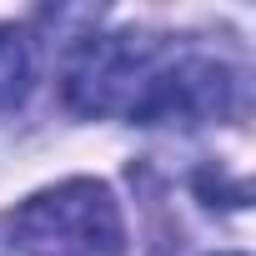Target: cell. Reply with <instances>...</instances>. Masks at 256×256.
Masks as SVG:
<instances>
[{"label": "cell", "instance_id": "1", "mask_svg": "<svg viewBox=\"0 0 256 256\" xmlns=\"http://www.w3.org/2000/svg\"><path fill=\"white\" fill-rule=\"evenodd\" d=\"M176 46L166 36H141V30H120V36H86L60 76V96L76 116H126L131 120L151 76Z\"/></svg>", "mask_w": 256, "mask_h": 256}, {"label": "cell", "instance_id": "4", "mask_svg": "<svg viewBox=\"0 0 256 256\" xmlns=\"http://www.w3.org/2000/svg\"><path fill=\"white\" fill-rule=\"evenodd\" d=\"M36 86V46L20 26H0V116L26 106Z\"/></svg>", "mask_w": 256, "mask_h": 256}, {"label": "cell", "instance_id": "2", "mask_svg": "<svg viewBox=\"0 0 256 256\" xmlns=\"http://www.w3.org/2000/svg\"><path fill=\"white\" fill-rule=\"evenodd\" d=\"M16 246L26 256H120V206L100 181H60L16 211Z\"/></svg>", "mask_w": 256, "mask_h": 256}, {"label": "cell", "instance_id": "5", "mask_svg": "<svg viewBox=\"0 0 256 256\" xmlns=\"http://www.w3.org/2000/svg\"><path fill=\"white\" fill-rule=\"evenodd\" d=\"M0 256H6V251H0Z\"/></svg>", "mask_w": 256, "mask_h": 256}, {"label": "cell", "instance_id": "3", "mask_svg": "<svg viewBox=\"0 0 256 256\" xmlns=\"http://www.w3.org/2000/svg\"><path fill=\"white\" fill-rule=\"evenodd\" d=\"M236 96H241V76L226 60L196 56V50H171L161 60V70L151 76L131 120L136 126H201V120L231 116Z\"/></svg>", "mask_w": 256, "mask_h": 256}]
</instances>
